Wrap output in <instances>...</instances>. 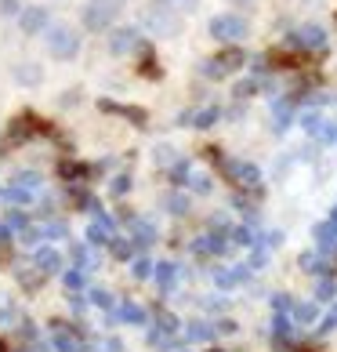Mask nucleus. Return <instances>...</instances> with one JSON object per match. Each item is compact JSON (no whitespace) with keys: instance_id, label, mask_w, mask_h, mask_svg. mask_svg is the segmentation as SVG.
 <instances>
[{"instance_id":"obj_1","label":"nucleus","mask_w":337,"mask_h":352,"mask_svg":"<svg viewBox=\"0 0 337 352\" xmlns=\"http://www.w3.org/2000/svg\"><path fill=\"white\" fill-rule=\"evenodd\" d=\"M243 62H247V55H243L240 47H225V51H218L214 58H207L200 66V73L207 76V80H225V76H232Z\"/></svg>"},{"instance_id":"obj_2","label":"nucleus","mask_w":337,"mask_h":352,"mask_svg":"<svg viewBox=\"0 0 337 352\" xmlns=\"http://www.w3.org/2000/svg\"><path fill=\"white\" fill-rule=\"evenodd\" d=\"M211 36L222 41V44H229V47H240V41L251 36V25H247V19H240V15H218V19H211Z\"/></svg>"},{"instance_id":"obj_3","label":"nucleus","mask_w":337,"mask_h":352,"mask_svg":"<svg viewBox=\"0 0 337 352\" xmlns=\"http://www.w3.org/2000/svg\"><path fill=\"white\" fill-rule=\"evenodd\" d=\"M116 0H87L84 11H80V22H84V30L87 33H102V30H109L113 19H116Z\"/></svg>"},{"instance_id":"obj_4","label":"nucleus","mask_w":337,"mask_h":352,"mask_svg":"<svg viewBox=\"0 0 337 352\" xmlns=\"http://www.w3.org/2000/svg\"><path fill=\"white\" fill-rule=\"evenodd\" d=\"M47 51L55 58H62V62H69V58H76V51H80V36H76V30H69V25H51L47 30Z\"/></svg>"},{"instance_id":"obj_5","label":"nucleus","mask_w":337,"mask_h":352,"mask_svg":"<svg viewBox=\"0 0 337 352\" xmlns=\"http://www.w3.org/2000/svg\"><path fill=\"white\" fill-rule=\"evenodd\" d=\"M222 167H225V175H229L232 182H236L240 189H254V192L262 189V171H257L254 164H243V160H225Z\"/></svg>"},{"instance_id":"obj_6","label":"nucleus","mask_w":337,"mask_h":352,"mask_svg":"<svg viewBox=\"0 0 337 352\" xmlns=\"http://www.w3.org/2000/svg\"><path fill=\"white\" fill-rule=\"evenodd\" d=\"M40 189V175L36 171H22L15 175V186L4 189V200H15V204H30V197Z\"/></svg>"},{"instance_id":"obj_7","label":"nucleus","mask_w":337,"mask_h":352,"mask_svg":"<svg viewBox=\"0 0 337 352\" xmlns=\"http://www.w3.org/2000/svg\"><path fill=\"white\" fill-rule=\"evenodd\" d=\"M287 47H308V51H323L327 47V33L319 30V25H305V30H297L290 41H287Z\"/></svg>"},{"instance_id":"obj_8","label":"nucleus","mask_w":337,"mask_h":352,"mask_svg":"<svg viewBox=\"0 0 337 352\" xmlns=\"http://www.w3.org/2000/svg\"><path fill=\"white\" fill-rule=\"evenodd\" d=\"M98 109H102V113H116V116H124V120H131L135 127H146V124H149L146 109H138V106H120V102H113V98H102V102H98Z\"/></svg>"},{"instance_id":"obj_9","label":"nucleus","mask_w":337,"mask_h":352,"mask_svg":"<svg viewBox=\"0 0 337 352\" xmlns=\"http://www.w3.org/2000/svg\"><path fill=\"white\" fill-rule=\"evenodd\" d=\"M146 25L152 33H160V36H174L181 30V22L174 19V11H163V8H152V15L146 19Z\"/></svg>"},{"instance_id":"obj_10","label":"nucleus","mask_w":337,"mask_h":352,"mask_svg":"<svg viewBox=\"0 0 337 352\" xmlns=\"http://www.w3.org/2000/svg\"><path fill=\"white\" fill-rule=\"evenodd\" d=\"M55 327V349L58 352H84V342H80V334L73 331V323H51Z\"/></svg>"},{"instance_id":"obj_11","label":"nucleus","mask_w":337,"mask_h":352,"mask_svg":"<svg viewBox=\"0 0 337 352\" xmlns=\"http://www.w3.org/2000/svg\"><path fill=\"white\" fill-rule=\"evenodd\" d=\"M36 131H47L44 120H40V116H33V113H22L19 120L11 124V142H22V138H30Z\"/></svg>"},{"instance_id":"obj_12","label":"nucleus","mask_w":337,"mask_h":352,"mask_svg":"<svg viewBox=\"0 0 337 352\" xmlns=\"http://www.w3.org/2000/svg\"><path fill=\"white\" fill-rule=\"evenodd\" d=\"M131 47H138V30H131V25L113 30V36H109V51H113V55H127Z\"/></svg>"},{"instance_id":"obj_13","label":"nucleus","mask_w":337,"mask_h":352,"mask_svg":"<svg viewBox=\"0 0 337 352\" xmlns=\"http://www.w3.org/2000/svg\"><path fill=\"white\" fill-rule=\"evenodd\" d=\"M316 243L323 254H337V221H319L316 226Z\"/></svg>"},{"instance_id":"obj_14","label":"nucleus","mask_w":337,"mask_h":352,"mask_svg":"<svg viewBox=\"0 0 337 352\" xmlns=\"http://www.w3.org/2000/svg\"><path fill=\"white\" fill-rule=\"evenodd\" d=\"M33 269H40L44 276H55V272L62 269V254L55 251V247H40L36 258H33Z\"/></svg>"},{"instance_id":"obj_15","label":"nucleus","mask_w":337,"mask_h":352,"mask_svg":"<svg viewBox=\"0 0 337 352\" xmlns=\"http://www.w3.org/2000/svg\"><path fill=\"white\" fill-rule=\"evenodd\" d=\"M19 22H22V30L25 33H40V30H51V25H47V11L44 8H25L22 11V15H19Z\"/></svg>"},{"instance_id":"obj_16","label":"nucleus","mask_w":337,"mask_h":352,"mask_svg":"<svg viewBox=\"0 0 337 352\" xmlns=\"http://www.w3.org/2000/svg\"><path fill=\"white\" fill-rule=\"evenodd\" d=\"M247 276H251V265H232V269H218L214 272V283L229 291V287H240Z\"/></svg>"},{"instance_id":"obj_17","label":"nucleus","mask_w":337,"mask_h":352,"mask_svg":"<svg viewBox=\"0 0 337 352\" xmlns=\"http://www.w3.org/2000/svg\"><path fill=\"white\" fill-rule=\"evenodd\" d=\"M229 247V236H218V232H207V236H200L196 243H192V251H196L200 258L203 254H222Z\"/></svg>"},{"instance_id":"obj_18","label":"nucleus","mask_w":337,"mask_h":352,"mask_svg":"<svg viewBox=\"0 0 337 352\" xmlns=\"http://www.w3.org/2000/svg\"><path fill=\"white\" fill-rule=\"evenodd\" d=\"M113 316L124 320V323H146V309H138L135 302H120L113 309Z\"/></svg>"},{"instance_id":"obj_19","label":"nucleus","mask_w":337,"mask_h":352,"mask_svg":"<svg viewBox=\"0 0 337 352\" xmlns=\"http://www.w3.org/2000/svg\"><path fill=\"white\" fill-rule=\"evenodd\" d=\"M218 120V109L214 106H207V109H196V113H185L181 116V124H189V127H211Z\"/></svg>"},{"instance_id":"obj_20","label":"nucleus","mask_w":337,"mask_h":352,"mask_svg":"<svg viewBox=\"0 0 337 352\" xmlns=\"http://www.w3.org/2000/svg\"><path fill=\"white\" fill-rule=\"evenodd\" d=\"M15 80L19 84H40L44 80V69L36 66V62H22V66H15Z\"/></svg>"},{"instance_id":"obj_21","label":"nucleus","mask_w":337,"mask_h":352,"mask_svg":"<svg viewBox=\"0 0 337 352\" xmlns=\"http://www.w3.org/2000/svg\"><path fill=\"white\" fill-rule=\"evenodd\" d=\"M178 276H181V272H178L174 262H160V265H156V283H160V291H171V287L178 283Z\"/></svg>"},{"instance_id":"obj_22","label":"nucleus","mask_w":337,"mask_h":352,"mask_svg":"<svg viewBox=\"0 0 337 352\" xmlns=\"http://www.w3.org/2000/svg\"><path fill=\"white\" fill-rule=\"evenodd\" d=\"M109 229H113V221L106 214L95 218V226L87 229V243H109Z\"/></svg>"},{"instance_id":"obj_23","label":"nucleus","mask_w":337,"mask_h":352,"mask_svg":"<svg viewBox=\"0 0 337 352\" xmlns=\"http://www.w3.org/2000/svg\"><path fill=\"white\" fill-rule=\"evenodd\" d=\"M156 8H163V11H181V15H192V11H200V0H156Z\"/></svg>"},{"instance_id":"obj_24","label":"nucleus","mask_w":337,"mask_h":352,"mask_svg":"<svg viewBox=\"0 0 337 352\" xmlns=\"http://www.w3.org/2000/svg\"><path fill=\"white\" fill-rule=\"evenodd\" d=\"M214 331L218 327H211V323H203V320H196V323H189V342H211V338H214Z\"/></svg>"},{"instance_id":"obj_25","label":"nucleus","mask_w":337,"mask_h":352,"mask_svg":"<svg viewBox=\"0 0 337 352\" xmlns=\"http://www.w3.org/2000/svg\"><path fill=\"white\" fill-rule=\"evenodd\" d=\"M152 240H156V226H152V221H135V243L149 247Z\"/></svg>"},{"instance_id":"obj_26","label":"nucleus","mask_w":337,"mask_h":352,"mask_svg":"<svg viewBox=\"0 0 337 352\" xmlns=\"http://www.w3.org/2000/svg\"><path fill=\"white\" fill-rule=\"evenodd\" d=\"M58 178H66V182L87 178V167H84V164H73V160H62V164H58Z\"/></svg>"},{"instance_id":"obj_27","label":"nucleus","mask_w":337,"mask_h":352,"mask_svg":"<svg viewBox=\"0 0 337 352\" xmlns=\"http://www.w3.org/2000/svg\"><path fill=\"white\" fill-rule=\"evenodd\" d=\"M272 113H276V131H287V124H290V98L287 102H276Z\"/></svg>"},{"instance_id":"obj_28","label":"nucleus","mask_w":337,"mask_h":352,"mask_svg":"<svg viewBox=\"0 0 337 352\" xmlns=\"http://www.w3.org/2000/svg\"><path fill=\"white\" fill-rule=\"evenodd\" d=\"M229 243H240V247H251L254 243V232L247 226H236V229H229Z\"/></svg>"},{"instance_id":"obj_29","label":"nucleus","mask_w":337,"mask_h":352,"mask_svg":"<svg viewBox=\"0 0 337 352\" xmlns=\"http://www.w3.org/2000/svg\"><path fill=\"white\" fill-rule=\"evenodd\" d=\"M156 331H163V334H171V338H174V334H178V320L171 316V312H163V309H160V312H156Z\"/></svg>"},{"instance_id":"obj_30","label":"nucleus","mask_w":337,"mask_h":352,"mask_svg":"<svg viewBox=\"0 0 337 352\" xmlns=\"http://www.w3.org/2000/svg\"><path fill=\"white\" fill-rule=\"evenodd\" d=\"M163 207H167L171 214H185V211H189V200L181 197V192H171V197L163 200Z\"/></svg>"},{"instance_id":"obj_31","label":"nucleus","mask_w":337,"mask_h":352,"mask_svg":"<svg viewBox=\"0 0 337 352\" xmlns=\"http://www.w3.org/2000/svg\"><path fill=\"white\" fill-rule=\"evenodd\" d=\"M290 316H294L297 323H312V320H316V305H312V302H301V305H294Z\"/></svg>"},{"instance_id":"obj_32","label":"nucleus","mask_w":337,"mask_h":352,"mask_svg":"<svg viewBox=\"0 0 337 352\" xmlns=\"http://www.w3.org/2000/svg\"><path fill=\"white\" fill-rule=\"evenodd\" d=\"M301 269L305 272H330V265L323 262V258H316V254H301Z\"/></svg>"},{"instance_id":"obj_33","label":"nucleus","mask_w":337,"mask_h":352,"mask_svg":"<svg viewBox=\"0 0 337 352\" xmlns=\"http://www.w3.org/2000/svg\"><path fill=\"white\" fill-rule=\"evenodd\" d=\"M138 73H141V76H149V80H160V76H163V73H160V66H156V62L149 58V51H146V58H141Z\"/></svg>"},{"instance_id":"obj_34","label":"nucleus","mask_w":337,"mask_h":352,"mask_svg":"<svg viewBox=\"0 0 337 352\" xmlns=\"http://www.w3.org/2000/svg\"><path fill=\"white\" fill-rule=\"evenodd\" d=\"M73 254H76V265H80L84 272H87V269H95V258H91V251H87L84 243H76V251H73Z\"/></svg>"},{"instance_id":"obj_35","label":"nucleus","mask_w":337,"mask_h":352,"mask_svg":"<svg viewBox=\"0 0 337 352\" xmlns=\"http://www.w3.org/2000/svg\"><path fill=\"white\" fill-rule=\"evenodd\" d=\"M135 276H138V280H146V276H156V265H152L149 258H138V262H135Z\"/></svg>"},{"instance_id":"obj_36","label":"nucleus","mask_w":337,"mask_h":352,"mask_svg":"<svg viewBox=\"0 0 337 352\" xmlns=\"http://www.w3.org/2000/svg\"><path fill=\"white\" fill-rule=\"evenodd\" d=\"M156 164H160V167H174V164H178L174 149H171V146H160V149H156Z\"/></svg>"},{"instance_id":"obj_37","label":"nucleus","mask_w":337,"mask_h":352,"mask_svg":"<svg viewBox=\"0 0 337 352\" xmlns=\"http://www.w3.org/2000/svg\"><path fill=\"white\" fill-rule=\"evenodd\" d=\"M189 186H192V192H211V178H207V175H192V171H189Z\"/></svg>"},{"instance_id":"obj_38","label":"nucleus","mask_w":337,"mask_h":352,"mask_svg":"<svg viewBox=\"0 0 337 352\" xmlns=\"http://www.w3.org/2000/svg\"><path fill=\"white\" fill-rule=\"evenodd\" d=\"M62 280H66V287H69V291H80V287H84V269H69Z\"/></svg>"},{"instance_id":"obj_39","label":"nucleus","mask_w":337,"mask_h":352,"mask_svg":"<svg viewBox=\"0 0 337 352\" xmlns=\"http://www.w3.org/2000/svg\"><path fill=\"white\" fill-rule=\"evenodd\" d=\"M109 189H113V197H124V192L131 189V178H127V175H116V178L109 182Z\"/></svg>"},{"instance_id":"obj_40","label":"nucleus","mask_w":337,"mask_h":352,"mask_svg":"<svg viewBox=\"0 0 337 352\" xmlns=\"http://www.w3.org/2000/svg\"><path fill=\"white\" fill-rule=\"evenodd\" d=\"M254 91H257V80H243V84H236V91H232V95H236V98H251Z\"/></svg>"},{"instance_id":"obj_41","label":"nucleus","mask_w":337,"mask_h":352,"mask_svg":"<svg viewBox=\"0 0 337 352\" xmlns=\"http://www.w3.org/2000/svg\"><path fill=\"white\" fill-rule=\"evenodd\" d=\"M113 254L116 258H131V243L120 240V236H113Z\"/></svg>"},{"instance_id":"obj_42","label":"nucleus","mask_w":337,"mask_h":352,"mask_svg":"<svg viewBox=\"0 0 337 352\" xmlns=\"http://www.w3.org/2000/svg\"><path fill=\"white\" fill-rule=\"evenodd\" d=\"M330 294H334V280H319L316 298H319V302H330Z\"/></svg>"},{"instance_id":"obj_43","label":"nucleus","mask_w":337,"mask_h":352,"mask_svg":"<svg viewBox=\"0 0 337 352\" xmlns=\"http://www.w3.org/2000/svg\"><path fill=\"white\" fill-rule=\"evenodd\" d=\"M91 302H95V305H102V309H109V312L116 309V305H113V298H109L106 291H91Z\"/></svg>"},{"instance_id":"obj_44","label":"nucleus","mask_w":337,"mask_h":352,"mask_svg":"<svg viewBox=\"0 0 337 352\" xmlns=\"http://www.w3.org/2000/svg\"><path fill=\"white\" fill-rule=\"evenodd\" d=\"M330 331H337V305H334V312H330V316L319 323V334H330Z\"/></svg>"},{"instance_id":"obj_45","label":"nucleus","mask_w":337,"mask_h":352,"mask_svg":"<svg viewBox=\"0 0 337 352\" xmlns=\"http://www.w3.org/2000/svg\"><path fill=\"white\" fill-rule=\"evenodd\" d=\"M0 15H22L19 0H0Z\"/></svg>"},{"instance_id":"obj_46","label":"nucleus","mask_w":337,"mask_h":352,"mask_svg":"<svg viewBox=\"0 0 337 352\" xmlns=\"http://www.w3.org/2000/svg\"><path fill=\"white\" fill-rule=\"evenodd\" d=\"M232 331H236V323H232V320H222V323H218V334H232Z\"/></svg>"},{"instance_id":"obj_47","label":"nucleus","mask_w":337,"mask_h":352,"mask_svg":"<svg viewBox=\"0 0 337 352\" xmlns=\"http://www.w3.org/2000/svg\"><path fill=\"white\" fill-rule=\"evenodd\" d=\"M8 240H11V232H8L4 226H0V243H8Z\"/></svg>"},{"instance_id":"obj_48","label":"nucleus","mask_w":337,"mask_h":352,"mask_svg":"<svg viewBox=\"0 0 337 352\" xmlns=\"http://www.w3.org/2000/svg\"><path fill=\"white\" fill-rule=\"evenodd\" d=\"M207 352H225V349H207Z\"/></svg>"},{"instance_id":"obj_49","label":"nucleus","mask_w":337,"mask_h":352,"mask_svg":"<svg viewBox=\"0 0 337 352\" xmlns=\"http://www.w3.org/2000/svg\"><path fill=\"white\" fill-rule=\"evenodd\" d=\"M0 352H8V349H4V342H0Z\"/></svg>"}]
</instances>
